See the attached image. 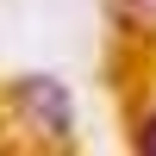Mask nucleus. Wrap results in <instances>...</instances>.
<instances>
[{
	"label": "nucleus",
	"instance_id": "7ed1b4c3",
	"mask_svg": "<svg viewBox=\"0 0 156 156\" xmlns=\"http://www.w3.org/2000/svg\"><path fill=\"white\" fill-rule=\"evenodd\" d=\"M137 144H144V150H150V156H156V119H150V125H144V131H137Z\"/></svg>",
	"mask_w": 156,
	"mask_h": 156
},
{
	"label": "nucleus",
	"instance_id": "f257e3e1",
	"mask_svg": "<svg viewBox=\"0 0 156 156\" xmlns=\"http://www.w3.org/2000/svg\"><path fill=\"white\" fill-rule=\"evenodd\" d=\"M12 100L25 106V119L37 125V137H69V125H75V100H69V87L62 81H50V75H25V81H12Z\"/></svg>",
	"mask_w": 156,
	"mask_h": 156
},
{
	"label": "nucleus",
	"instance_id": "f03ea898",
	"mask_svg": "<svg viewBox=\"0 0 156 156\" xmlns=\"http://www.w3.org/2000/svg\"><path fill=\"white\" fill-rule=\"evenodd\" d=\"M112 12H119L131 31H156V0H119Z\"/></svg>",
	"mask_w": 156,
	"mask_h": 156
}]
</instances>
